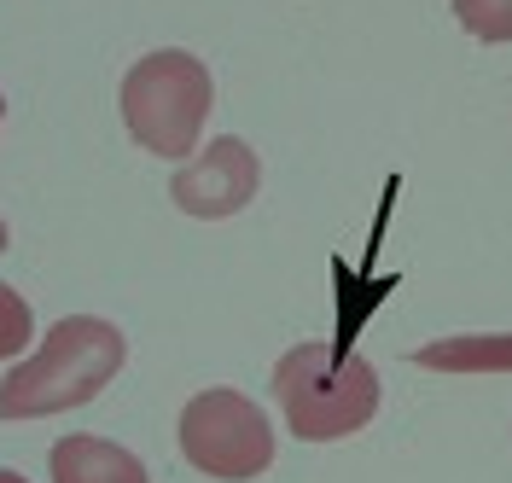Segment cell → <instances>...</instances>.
Wrapping results in <instances>:
<instances>
[{
  "instance_id": "1",
  "label": "cell",
  "mask_w": 512,
  "mask_h": 483,
  "mask_svg": "<svg viewBox=\"0 0 512 483\" xmlns=\"http://www.w3.org/2000/svg\"><path fill=\"white\" fill-rule=\"evenodd\" d=\"M128 338L99 315H64L41 350L24 355L6 379H0V419H47L64 408L94 402L99 390L123 373Z\"/></svg>"
},
{
  "instance_id": "4",
  "label": "cell",
  "mask_w": 512,
  "mask_h": 483,
  "mask_svg": "<svg viewBox=\"0 0 512 483\" xmlns=\"http://www.w3.org/2000/svg\"><path fill=\"white\" fill-rule=\"evenodd\" d=\"M181 454L198 472L239 483L274 466V431H268V414L245 390L216 385V390H198L181 408Z\"/></svg>"
},
{
  "instance_id": "2",
  "label": "cell",
  "mask_w": 512,
  "mask_h": 483,
  "mask_svg": "<svg viewBox=\"0 0 512 483\" xmlns=\"http://www.w3.org/2000/svg\"><path fill=\"white\" fill-rule=\"evenodd\" d=\"M274 396L286 414L291 437L303 443H338L355 437L379 414V373L367 355L326 350V344H297L274 367Z\"/></svg>"
},
{
  "instance_id": "6",
  "label": "cell",
  "mask_w": 512,
  "mask_h": 483,
  "mask_svg": "<svg viewBox=\"0 0 512 483\" xmlns=\"http://www.w3.org/2000/svg\"><path fill=\"white\" fill-rule=\"evenodd\" d=\"M47 472H53V483H152L140 454L117 449L105 437H88V431L59 437L53 454H47Z\"/></svg>"
},
{
  "instance_id": "7",
  "label": "cell",
  "mask_w": 512,
  "mask_h": 483,
  "mask_svg": "<svg viewBox=\"0 0 512 483\" xmlns=\"http://www.w3.org/2000/svg\"><path fill=\"white\" fill-rule=\"evenodd\" d=\"M414 361L425 373H512V332H472L419 344Z\"/></svg>"
},
{
  "instance_id": "10",
  "label": "cell",
  "mask_w": 512,
  "mask_h": 483,
  "mask_svg": "<svg viewBox=\"0 0 512 483\" xmlns=\"http://www.w3.org/2000/svg\"><path fill=\"white\" fill-rule=\"evenodd\" d=\"M0 483H30V478H24V472H6V466H0Z\"/></svg>"
},
{
  "instance_id": "9",
  "label": "cell",
  "mask_w": 512,
  "mask_h": 483,
  "mask_svg": "<svg viewBox=\"0 0 512 483\" xmlns=\"http://www.w3.org/2000/svg\"><path fill=\"white\" fill-rule=\"evenodd\" d=\"M35 338V315L30 303L18 297L12 286H0V361H12V355H24V344Z\"/></svg>"
},
{
  "instance_id": "5",
  "label": "cell",
  "mask_w": 512,
  "mask_h": 483,
  "mask_svg": "<svg viewBox=\"0 0 512 483\" xmlns=\"http://www.w3.org/2000/svg\"><path fill=\"white\" fill-rule=\"evenodd\" d=\"M256 187H262L256 152L239 134H222V140H210V152H198L192 163L175 169L169 198H175L187 216H198V222H222V216H239V210L251 204Z\"/></svg>"
},
{
  "instance_id": "3",
  "label": "cell",
  "mask_w": 512,
  "mask_h": 483,
  "mask_svg": "<svg viewBox=\"0 0 512 483\" xmlns=\"http://www.w3.org/2000/svg\"><path fill=\"white\" fill-rule=\"evenodd\" d=\"M210 105H216V82L181 47H158L123 76V123L134 146H146L152 158H192Z\"/></svg>"
},
{
  "instance_id": "8",
  "label": "cell",
  "mask_w": 512,
  "mask_h": 483,
  "mask_svg": "<svg viewBox=\"0 0 512 483\" xmlns=\"http://www.w3.org/2000/svg\"><path fill=\"white\" fill-rule=\"evenodd\" d=\"M454 18L478 41H512V0H454Z\"/></svg>"
},
{
  "instance_id": "11",
  "label": "cell",
  "mask_w": 512,
  "mask_h": 483,
  "mask_svg": "<svg viewBox=\"0 0 512 483\" xmlns=\"http://www.w3.org/2000/svg\"><path fill=\"white\" fill-rule=\"evenodd\" d=\"M0 251H6V216H0Z\"/></svg>"
},
{
  "instance_id": "12",
  "label": "cell",
  "mask_w": 512,
  "mask_h": 483,
  "mask_svg": "<svg viewBox=\"0 0 512 483\" xmlns=\"http://www.w3.org/2000/svg\"><path fill=\"white\" fill-rule=\"evenodd\" d=\"M0 117H6V99H0Z\"/></svg>"
}]
</instances>
